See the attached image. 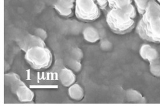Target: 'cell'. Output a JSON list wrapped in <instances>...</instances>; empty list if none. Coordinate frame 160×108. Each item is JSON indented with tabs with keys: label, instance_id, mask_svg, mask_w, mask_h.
Listing matches in <instances>:
<instances>
[{
	"label": "cell",
	"instance_id": "obj_7",
	"mask_svg": "<svg viewBox=\"0 0 160 108\" xmlns=\"http://www.w3.org/2000/svg\"><path fill=\"white\" fill-rule=\"evenodd\" d=\"M156 17H160V4L156 0H150L141 21L148 22Z\"/></svg>",
	"mask_w": 160,
	"mask_h": 108
},
{
	"label": "cell",
	"instance_id": "obj_19",
	"mask_svg": "<svg viewBox=\"0 0 160 108\" xmlns=\"http://www.w3.org/2000/svg\"><path fill=\"white\" fill-rule=\"evenodd\" d=\"M76 0H57L55 2L65 8L72 9L75 8Z\"/></svg>",
	"mask_w": 160,
	"mask_h": 108
},
{
	"label": "cell",
	"instance_id": "obj_1",
	"mask_svg": "<svg viewBox=\"0 0 160 108\" xmlns=\"http://www.w3.org/2000/svg\"><path fill=\"white\" fill-rule=\"evenodd\" d=\"M25 59L33 69L42 71L51 66L52 62V55L46 47L36 46L26 52Z\"/></svg>",
	"mask_w": 160,
	"mask_h": 108
},
{
	"label": "cell",
	"instance_id": "obj_20",
	"mask_svg": "<svg viewBox=\"0 0 160 108\" xmlns=\"http://www.w3.org/2000/svg\"><path fill=\"white\" fill-rule=\"evenodd\" d=\"M71 57H72V58L81 62V60L83 58V52L80 48L76 47L72 48L71 52Z\"/></svg>",
	"mask_w": 160,
	"mask_h": 108
},
{
	"label": "cell",
	"instance_id": "obj_17",
	"mask_svg": "<svg viewBox=\"0 0 160 108\" xmlns=\"http://www.w3.org/2000/svg\"><path fill=\"white\" fill-rule=\"evenodd\" d=\"M149 70L152 76L160 77V61L150 63Z\"/></svg>",
	"mask_w": 160,
	"mask_h": 108
},
{
	"label": "cell",
	"instance_id": "obj_3",
	"mask_svg": "<svg viewBox=\"0 0 160 108\" xmlns=\"http://www.w3.org/2000/svg\"><path fill=\"white\" fill-rule=\"evenodd\" d=\"M95 0H76L75 15L83 22H93L100 17L101 12Z\"/></svg>",
	"mask_w": 160,
	"mask_h": 108
},
{
	"label": "cell",
	"instance_id": "obj_11",
	"mask_svg": "<svg viewBox=\"0 0 160 108\" xmlns=\"http://www.w3.org/2000/svg\"><path fill=\"white\" fill-rule=\"evenodd\" d=\"M83 36L86 42L90 43H95L100 39L98 30L92 26H88L83 30Z\"/></svg>",
	"mask_w": 160,
	"mask_h": 108
},
{
	"label": "cell",
	"instance_id": "obj_4",
	"mask_svg": "<svg viewBox=\"0 0 160 108\" xmlns=\"http://www.w3.org/2000/svg\"><path fill=\"white\" fill-rule=\"evenodd\" d=\"M138 28L139 34L142 38L160 42V17H156L148 22L140 21Z\"/></svg>",
	"mask_w": 160,
	"mask_h": 108
},
{
	"label": "cell",
	"instance_id": "obj_22",
	"mask_svg": "<svg viewBox=\"0 0 160 108\" xmlns=\"http://www.w3.org/2000/svg\"><path fill=\"white\" fill-rule=\"evenodd\" d=\"M34 34L38 37L42 38L44 41H45L48 37V34L45 30L42 28H37L34 30Z\"/></svg>",
	"mask_w": 160,
	"mask_h": 108
},
{
	"label": "cell",
	"instance_id": "obj_16",
	"mask_svg": "<svg viewBox=\"0 0 160 108\" xmlns=\"http://www.w3.org/2000/svg\"><path fill=\"white\" fill-rule=\"evenodd\" d=\"M149 1L150 0H134L136 8L140 15H143L145 12Z\"/></svg>",
	"mask_w": 160,
	"mask_h": 108
},
{
	"label": "cell",
	"instance_id": "obj_12",
	"mask_svg": "<svg viewBox=\"0 0 160 108\" xmlns=\"http://www.w3.org/2000/svg\"><path fill=\"white\" fill-rule=\"evenodd\" d=\"M68 95L72 100L81 101L84 98V90L79 84H73L68 88Z\"/></svg>",
	"mask_w": 160,
	"mask_h": 108
},
{
	"label": "cell",
	"instance_id": "obj_13",
	"mask_svg": "<svg viewBox=\"0 0 160 108\" xmlns=\"http://www.w3.org/2000/svg\"><path fill=\"white\" fill-rule=\"evenodd\" d=\"M126 98L129 102L133 103H145L146 100L144 97L139 91L133 90L129 89L126 92Z\"/></svg>",
	"mask_w": 160,
	"mask_h": 108
},
{
	"label": "cell",
	"instance_id": "obj_25",
	"mask_svg": "<svg viewBox=\"0 0 160 108\" xmlns=\"http://www.w3.org/2000/svg\"><path fill=\"white\" fill-rule=\"evenodd\" d=\"M157 2H158L159 4H160V0H156Z\"/></svg>",
	"mask_w": 160,
	"mask_h": 108
},
{
	"label": "cell",
	"instance_id": "obj_15",
	"mask_svg": "<svg viewBox=\"0 0 160 108\" xmlns=\"http://www.w3.org/2000/svg\"><path fill=\"white\" fill-rule=\"evenodd\" d=\"M54 8L57 13L63 17H70L73 15V10L65 8L59 5L57 2H55L54 4Z\"/></svg>",
	"mask_w": 160,
	"mask_h": 108
},
{
	"label": "cell",
	"instance_id": "obj_24",
	"mask_svg": "<svg viewBox=\"0 0 160 108\" xmlns=\"http://www.w3.org/2000/svg\"><path fill=\"white\" fill-rule=\"evenodd\" d=\"M114 2L115 0H108V5L110 6V8H114Z\"/></svg>",
	"mask_w": 160,
	"mask_h": 108
},
{
	"label": "cell",
	"instance_id": "obj_8",
	"mask_svg": "<svg viewBox=\"0 0 160 108\" xmlns=\"http://www.w3.org/2000/svg\"><path fill=\"white\" fill-rule=\"evenodd\" d=\"M58 79L61 84L66 87H69L76 80V75L75 72L69 68H63L59 71Z\"/></svg>",
	"mask_w": 160,
	"mask_h": 108
},
{
	"label": "cell",
	"instance_id": "obj_14",
	"mask_svg": "<svg viewBox=\"0 0 160 108\" xmlns=\"http://www.w3.org/2000/svg\"><path fill=\"white\" fill-rule=\"evenodd\" d=\"M66 63L69 69L72 70L75 73H79L82 70V65L81 62L79 61H78L76 59L72 58V57H70L67 59V60L66 61Z\"/></svg>",
	"mask_w": 160,
	"mask_h": 108
},
{
	"label": "cell",
	"instance_id": "obj_21",
	"mask_svg": "<svg viewBox=\"0 0 160 108\" xmlns=\"http://www.w3.org/2000/svg\"><path fill=\"white\" fill-rule=\"evenodd\" d=\"M131 4L132 0H115L114 8L121 9Z\"/></svg>",
	"mask_w": 160,
	"mask_h": 108
},
{
	"label": "cell",
	"instance_id": "obj_5",
	"mask_svg": "<svg viewBox=\"0 0 160 108\" xmlns=\"http://www.w3.org/2000/svg\"><path fill=\"white\" fill-rule=\"evenodd\" d=\"M18 44L19 48L25 52L31 48L36 46L46 47L45 41L35 34H28L24 36L19 40Z\"/></svg>",
	"mask_w": 160,
	"mask_h": 108
},
{
	"label": "cell",
	"instance_id": "obj_10",
	"mask_svg": "<svg viewBox=\"0 0 160 108\" xmlns=\"http://www.w3.org/2000/svg\"><path fill=\"white\" fill-rule=\"evenodd\" d=\"M19 101L23 103H30L33 101L34 94L25 84H23L17 89L15 94Z\"/></svg>",
	"mask_w": 160,
	"mask_h": 108
},
{
	"label": "cell",
	"instance_id": "obj_23",
	"mask_svg": "<svg viewBox=\"0 0 160 108\" xmlns=\"http://www.w3.org/2000/svg\"><path fill=\"white\" fill-rule=\"evenodd\" d=\"M98 6L100 9H104L108 5V0H95Z\"/></svg>",
	"mask_w": 160,
	"mask_h": 108
},
{
	"label": "cell",
	"instance_id": "obj_9",
	"mask_svg": "<svg viewBox=\"0 0 160 108\" xmlns=\"http://www.w3.org/2000/svg\"><path fill=\"white\" fill-rule=\"evenodd\" d=\"M4 83L5 86L10 88L13 94H15L17 89L23 84L25 83L22 81L19 75L15 73H9L5 74Z\"/></svg>",
	"mask_w": 160,
	"mask_h": 108
},
{
	"label": "cell",
	"instance_id": "obj_18",
	"mask_svg": "<svg viewBox=\"0 0 160 108\" xmlns=\"http://www.w3.org/2000/svg\"><path fill=\"white\" fill-rule=\"evenodd\" d=\"M121 9L133 19H134L137 15V9L132 4L127 5Z\"/></svg>",
	"mask_w": 160,
	"mask_h": 108
},
{
	"label": "cell",
	"instance_id": "obj_6",
	"mask_svg": "<svg viewBox=\"0 0 160 108\" xmlns=\"http://www.w3.org/2000/svg\"><path fill=\"white\" fill-rule=\"evenodd\" d=\"M141 58L149 63L160 61V55L157 50L152 46L144 44L141 46L139 50Z\"/></svg>",
	"mask_w": 160,
	"mask_h": 108
},
{
	"label": "cell",
	"instance_id": "obj_2",
	"mask_svg": "<svg viewBox=\"0 0 160 108\" xmlns=\"http://www.w3.org/2000/svg\"><path fill=\"white\" fill-rule=\"evenodd\" d=\"M106 21L111 30L119 34L129 32L135 26L134 19L120 9H111L107 15Z\"/></svg>",
	"mask_w": 160,
	"mask_h": 108
}]
</instances>
